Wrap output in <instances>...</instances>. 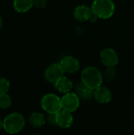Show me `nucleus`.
<instances>
[{
    "instance_id": "0eeeda50",
    "label": "nucleus",
    "mask_w": 134,
    "mask_h": 135,
    "mask_svg": "<svg viewBox=\"0 0 134 135\" xmlns=\"http://www.w3.org/2000/svg\"><path fill=\"white\" fill-rule=\"evenodd\" d=\"M100 60L106 67H115L118 63V55L117 52L110 47L104 48L100 54Z\"/></svg>"
},
{
    "instance_id": "f03ea898",
    "label": "nucleus",
    "mask_w": 134,
    "mask_h": 135,
    "mask_svg": "<svg viewBox=\"0 0 134 135\" xmlns=\"http://www.w3.org/2000/svg\"><path fill=\"white\" fill-rule=\"evenodd\" d=\"M24 117L18 112L10 113L3 119V130L10 134H18L24 129Z\"/></svg>"
},
{
    "instance_id": "1a4fd4ad",
    "label": "nucleus",
    "mask_w": 134,
    "mask_h": 135,
    "mask_svg": "<svg viewBox=\"0 0 134 135\" xmlns=\"http://www.w3.org/2000/svg\"><path fill=\"white\" fill-rule=\"evenodd\" d=\"M94 99L100 104H107L112 100V93L107 86L101 85L94 90Z\"/></svg>"
},
{
    "instance_id": "5701e85b",
    "label": "nucleus",
    "mask_w": 134,
    "mask_h": 135,
    "mask_svg": "<svg viewBox=\"0 0 134 135\" xmlns=\"http://www.w3.org/2000/svg\"><path fill=\"white\" fill-rule=\"evenodd\" d=\"M32 135H39V134H32Z\"/></svg>"
},
{
    "instance_id": "20e7f679",
    "label": "nucleus",
    "mask_w": 134,
    "mask_h": 135,
    "mask_svg": "<svg viewBox=\"0 0 134 135\" xmlns=\"http://www.w3.org/2000/svg\"><path fill=\"white\" fill-rule=\"evenodd\" d=\"M40 105L47 114H57L62 110L61 98L54 93L45 94L41 98Z\"/></svg>"
},
{
    "instance_id": "412c9836",
    "label": "nucleus",
    "mask_w": 134,
    "mask_h": 135,
    "mask_svg": "<svg viewBox=\"0 0 134 135\" xmlns=\"http://www.w3.org/2000/svg\"><path fill=\"white\" fill-rule=\"evenodd\" d=\"M2 26H3V19H2V16L0 15V30L2 28Z\"/></svg>"
},
{
    "instance_id": "ddd939ff",
    "label": "nucleus",
    "mask_w": 134,
    "mask_h": 135,
    "mask_svg": "<svg viewBox=\"0 0 134 135\" xmlns=\"http://www.w3.org/2000/svg\"><path fill=\"white\" fill-rule=\"evenodd\" d=\"M76 93L81 100L88 101L94 98V89L88 87L81 81L76 87Z\"/></svg>"
},
{
    "instance_id": "2eb2a0df",
    "label": "nucleus",
    "mask_w": 134,
    "mask_h": 135,
    "mask_svg": "<svg viewBox=\"0 0 134 135\" xmlns=\"http://www.w3.org/2000/svg\"><path fill=\"white\" fill-rule=\"evenodd\" d=\"M13 6L17 13H26L34 6V0H13Z\"/></svg>"
},
{
    "instance_id": "39448f33",
    "label": "nucleus",
    "mask_w": 134,
    "mask_h": 135,
    "mask_svg": "<svg viewBox=\"0 0 134 135\" xmlns=\"http://www.w3.org/2000/svg\"><path fill=\"white\" fill-rule=\"evenodd\" d=\"M81 99L77 96L76 93L70 92L66 94H63V96L61 97L62 101V110L70 112L71 113L77 111L81 104Z\"/></svg>"
},
{
    "instance_id": "aec40b11",
    "label": "nucleus",
    "mask_w": 134,
    "mask_h": 135,
    "mask_svg": "<svg viewBox=\"0 0 134 135\" xmlns=\"http://www.w3.org/2000/svg\"><path fill=\"white\" fill-rule=\"evenodd\" d=\"M47 121H48V123L52 126H57L56 125V114H48Z\"/></svg>"
},
{
    "instance_id": "b1692460",
    "label": "nucleus",
    "mask_w": 134,
    "mask_h": 135,
    "mask_svg": "<svg viewBox=\"0 0 134 135\" xmlns=\"http://www.w3.org/2000/svg\"><path fill=\"white\" fill-rule=\"evenodd\" d=\"M133 115H134V111H133Z\"/></svg>"
},
{
    "instance_id": "4468645a",
    "label": "nucleus",
    "mask_w": 134,
    "mask_h": 135,
    "mask_svg": "<svg viewBox=\"0 0 134 135\" xmlns=\"http://www.w3.org/2000/svg\"><path fill=\"white\" fill-rule=\"evenodd\" d=\"M30 125L35 128H40L43 127L47 123V118L42 112H32L28 119Z\"/></svg>"
},
{
    "instance_id": "6e6552de",
    "label": "nucleus",
    "mask_w": 134,
    "mask_h": 135,
    "mask_svg": "<svg viewBox=\"0 0 134 135\" xmlns=\"http://www.w3.org/2000/svg\"><path fill=\"white\" fill-rule=\"evenodd\" d=\"M65 74H73L77 73L80 70V62L78 59L71 55L65 56L58 62Z\"/></svg>"
},
{
    "instance_id": "4be33fe9",
    "label": "nucleus",
    "mask_w": 134,
    "mask_h": 135,
    "mask_svg": "<svg viewBox=\"0 0 134 135\" xmlns=\"http://www.w3.org/2000/svg\"><path fill=\"white\" fill-rule=\"evenodd\" d=\"M3 130V119L0 118V131Z\"/></svg>"
},
{
    "instance_id": "9b49d317",
    "label": "nucleus",
    "mask_w": 134,
    "mask_h": 135,
    "mask_svg": "<svg viewBox=\"0 0 134 135\" xmlns=\"http://www.w3.org/2000/svg\"><path fill=\"white\" fill-rule=\"evenodd\" d=\"M93 12L92 7L87 5H80L77 6L73 11V17L78 21H89Z\"/></svg>"
},
{
    "instance_id": "9d476101",
    "label": "nucleus",
    "mask_w": 134,
    "mask_h": 135,
    "mask_svg": "<svg viewBox=\"0 0 134 135\" xmlns=\"http://www.w3.org/2000/svg\"><path fill=\"white\" fill-rule=\"evenodd\" d=\"M73 123V114L70 112L62 110L56 114V125L61 128L67 129Z\"/></svg>"
},
{
    "instance_id": "dca6fc26",
    "label": "nucleus",
    "mask_w": 134,
    "mask_h": 135,
    "mask_svg": "<svg viewBox=\"0 0 134 135\" xmlns=\"http://www.w3.org/2000/svg\"><path fill=\"white\" fill-rule=\"evenodd\" d=\"M12 100L9 95L7 93L0 94V108L6 109L11 106Z\"/></svg>"
},
{
    "instance_id": "7ed1b4c3",
    "label": "nucleus",
    "mask_w": 134,
    "mask_h": 135,
    "mask_svg": "<svg viewBox=\"0 0 134 135\" xmlns=\"http://www.w3.org/2000/svg\"><path fill=\"white\" fill-rule=\"evenodd\" d=\"M91 7L93 13L100 19L111 18L115 11V5L112 0H94Z\"/></svg>"
},
{
    "instance_id": "f3484780",
    "label": "nucleus",
    "mask_w": 134,
    "mask_h": 135,
    "mask_svg": "<svg viewBox=\"0 0 134 135\" xmlns=\"http://www.w3.org/2000/svg\"><path fill=\"white\" fill-rule=\"evenodd\" d=\"M103 79L107 81H111L115 78L116 76V70L115 67H106L103 73Z\"/></svg>"
},
{
    "instance_id": "423d86ee",
    "label": "nucleus",
    "mask_w": 134,
    "mask_h": 135,
    "mask_svg": "<svg viewBox=\"0 0 134 135\" xmlns=\"http://www.w3.org/2000/svg\"><path fill=\"white\" fill-rule=\"evenodd\" d=\"M65 73L63 72L59 63L55 62L49 65L44 71V78L45 80L51 84H54L58 79L64 76Z\"/></svg>"
},
{
    "instance_id": "f257e3e1",
    "label": "nucleus",
    "mask_w": 134,
    "mask_h": 135,
    "mask_svg": "<svg viewBox=\"0 0 134 135\" xmlns=\"http://www.w3.org/2000/svg\"><path fill=\"white\" fill-rule=\"evenodd\" d=\"M103 73L95 66H87L81 71V81L94 90L103 85Z\"/></svg>"
},
{
    "instance_id": "6ab92c4d",
    "label": "nucleus",
    "mask_w": 134,
    "mask_h": 135,
    "mask_svg": "<svg viewBox=\"0 0 134 135\" xmlns=\"http://www.w3.org/2000/svg\"><path fill=\"white\" fill-rule=\"evenodd\" d=\"M47 6V0H34V6L38 9H43Z\"/></svg>"
},
{
    "instance_id": "f8f14e48",
    "label": "nucleus",
    "mask_w": 134,
    "mask_h": 135,
    "mask_svg": "<svg viewBox=\"0 0 134 135\" xmlns=\"http://www.w3.org/2000/svg\"><path fill=\"white\" fill-rule=\"evenodd\" d=\"M55 89L59 92L60 93L66 94L68 93H70L73 88V81L66 76H62L60 79H58L54 84Z\"/></svg>"
},
{
    "instance_id": "a211bd4d",
    "label": "nucleus",
    "mask_w": 134,
    "mask_h": 135,
    "mask_svg": "<svg viewBox=\"0 0 134 135\" xmlns=\"http://www.w3.org/2000/svg\"><path fill=\"white\" fill-rule=\"evenodd\" d=\"M9 87H10L9 81L6 78L0 77V94L7 93V92L9 89Z\"/></svg>"
}]
</instances>
